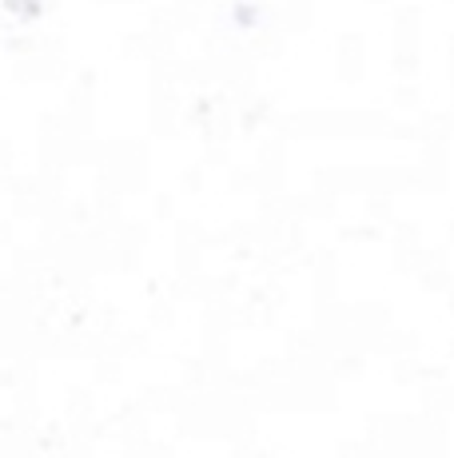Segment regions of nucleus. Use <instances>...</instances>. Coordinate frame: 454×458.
I'll return each mask as SVG.
<instances>
[]
</instances>
